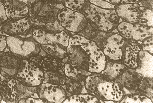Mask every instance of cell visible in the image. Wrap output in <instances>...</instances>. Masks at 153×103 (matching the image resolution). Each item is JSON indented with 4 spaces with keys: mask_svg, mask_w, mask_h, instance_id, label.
<instances>
[{
    "mask_svg": "<svg viewBox=\"0 0 153 103\" xmlns=\"http://www.w3.org/2000/svg\"><path fill=\"white\" fill-rule=\"evenodd\" d=\"M85 85L88 93L103 101L115 102L121 101L123 97V91L117 83L97 73L88 76Z\"/></svg>",
    "mask_w": 153,
    "mask_h": 103,
    "instance_id": "cell-1",
    "label": "cell"
},
{
    "mask_svg": "<svg viewBox=\"0 0 153 103\" xmlns=\"http://www.w3.org/2000/svg\"><path fill=\"white\" fill-rule=\"evenodd\" d=\"M82 13L88 23L94 28L106 33L111 32L116 29L120 18L115 9L102 8L89 2Z\"/></svg>",
    "mask_w": 153,
    "mask_h": 103,
    "instance_id": "cell-2",
    "label": "cell"
},
{
    "mask_svg": "<svg viewBox=\"0 0 153 103\" xmlns=\"http://www.w3.org/2000/svg\"><path fill=\"white\" fill-rule=\"evenodd\" d=\"M115 10L120 19L123 21L153 26L152 10L135 3L119 4Z\"/></svg>",
    "mask_w": 153,
    "mask_h": 103,
    "instance_id": "cell-3",
    "label": "cell"
},
{
    "mask_svg": "<svg viewBox=\"0 0 153 103\" xmlns=\"http://www.w3.org/2000/svg\"><path fill=\"white\" fill-rule=\"evenodd\" d=\"M79 44L89 56L88 71L95 73H99L105 68L106 57L101 49L93 41L78 35L71 37Z\"/></svg>",
    "mask_w": 153,
    "mask_h": 103,
    "instance_id": "cell-4",
    "label": "cell"
},
{
    "mask_svg": "<svg viewBox=\"0 0 153 103\" xmlns=\"http://www.w3.org/2000/svg\"><path fill=\"white\" fill-rule=\"evenodd\" d=\"M7 48L18 57L27 59L38 53L40 47L32 36L24 37L18 36H8L6 37Z\"/></svg>",
    "mask_w": 153,
    "mask_h": 103,
    "instance_id": "cell-5",
    "label": "cell"
},
{
    "mask_svg": "<svg viewBox=\"0 0 153 103\" xmlns=\"http://www.w3.org/2000/svg\"><path fill=\"white\" fill-rule=\"evenodd\" d=\"M56 19L65 30L74 33L82 31L88 24L86 19L82 13L65 7L59 11Z\"/></svg>",
    "mask_w": 153,
    "mask_h": 103,
    "instance_id": "cell-6",
    "label": "cell"
},
{
    "mask_svg": "<svg viewBox=\"0 0 153 103\" xmlns=\"http://www.w3.org/2000/svg\"><path fill=\"white\" fill-rule=\"evenodd\" d=\"M16 78L24 85L30 87L38 86L42 83L44 74L42 70L28 61L22 59Z\"/></svg>",
    "mask_w": 153,
    "mask_h": 103,
    "instance_id": "cell-7",
    "label": "cell"
},
{
    "mask_svg": "<svg viewBox=\"0 0 153 103\" xmlns=\"http://www.w3.org/2000/svg\"><path fill=\"white\" fill-rule=\"evenodd\" d=\"M125 39L118 32L113 33L108 36L104 41L101 49L106 57L114 60L124 57L127 48Z\"/></svg>",
    "mask_w": 153,
    "mask_h": 103,
    "instance_id": "cell-8",
    "label": "cell"
},
{
    "mask_svg": "<svg viewBox=\"0 0 153 103\" xmlns=\"http://www.w3.org/2000/svg\"><path fill=\"white\" fill-rule=\"evenodd\" d=\"M118 32L126 39L137 41H143L152 36V27L139 24L122 21L116 28Z\"/></svg>",
    "mask_w": 153,
    "mask_h": 103,
    "instance_id": "cell-9",
    "label": "cell"
},
{
    "mask_svg": "<svg viewBox=\"0 0 153 103\" xmlns=\"http://www.w3.org/2000/svg\"><path fill=\"white\" fill-rule=\"evenodd\" d=\"M66 31L65 30L57 33H49L36 25L33 28L31 36L39 44H57L66 48L70 36Z\"/></svg>",
    "mask_w": 153,
    "mask_h": 103,
    "instance_id": "cell-10",
    "label": "cell"
},
{
    "mask_svg": "<svg viewBox=\"0 0 153 103\" xmlns=\"http://www.w3.org/2000/svg\"><path fill=\"white\" fill-rule=\"evenodd\" d=\"M37 89L38 97L45 103H63L68 98L65 90L59 85L42 83Z\"/></svg>",
    "mask_w": 153,
    "mask_h": 103,
    "instance_id": "cell-11",
    "label": "cell"
},
{
    "mask_svg": "<svg viewBox=\"0 0 153 103\" xmlns=\"http://www.w3.org/2000/svg\"><path fill=\"white\" fill-rule=\"evenodd\" d=\"M0 93L6 102L16 103L22 97V84L16 78H6L0 81Z\"/></svg>",
    "mask_w": 153,
    "mask_h": 103,
    "instance_id": "cell-12",
    "label": "cell"
},
{
    "mask_svg": "<svg viewBox=\"0 0 153 103\" xmlns=\"http://www.w3.org/2000/svg\"><path fill=\"white\" fill-rule=\"evenodd\" d=\"M21 60L9 51L0 53L1 75L6 78H16Z\"/></svg>",
    "mask_w": 153,
    "mask_h": 103,
    "instance_id": "cell-13",
    "label": "cell"
},
{
    "mask_svg": "<svg viewBox=\"0 0 153 103\" xmlns=\"http://www.w3.org/2000/svg\"><path fill=\"white\" fill-rule=\"evenodd\" d=\"M34 25L28 15L14 21L8 20L7 25V34L8 36H18L24 37H31Z\"/></svg>",
    "mask_w": 153,
    "mask_h": 103,
    "instance_id": "cell-14",
    "label": "cell"
},
{
    "mask_svg": "<svg viewBox=\"0 0 153 103\" xmlns=\"http://www.w3.org/2000/svg\"><path fill=\"white\" fill-rule=\"evenodd\" d=\"M138 66L136 71L144 77L152 78L153 61L152 54L142 49L137 55Z\"/></svg>",
    "mask_w": 153,
    "mask_h": 103,
    "instance_id": "cell-15",
    "label": "cell"
},
{
    "mask_svg": "<svg viewBox=\"0 0 153 103\" xmlns=\"http://www.w3.org/2000/svg\"><path fill=\"white\" fill-rule=\"evenodd\" d=\"M27 2L13 0L11 11L8 19L14 21L27 16L29 10Z\"/></svg>",
    "mask_w": 153,
    "mask_h": 103,
    "instance_id": "cell-16",
    "label": "cell"
},
{
    "mask_svg": "<svg viewBox=\"0 0 153 103\" xmlns=\"http://www.w3.org/2000/svg\"><path fill=\"white\" fill-rule=\"evenodd\" d=\"M99 99L91 94L75 95L68 97L63 103H88L100 102Z\"/></svg>",
    "mask_w": 153,
    "mask_h": 103,
    "instance_id": "cell-17",
    "label": "cell"
},
{
    "mask_svg": "<svg viewBox=\"0 0 153 103\" xmlns=\"http://www.w3.org/2000/svg\"><path fill=\"white\" fill-rule=\"evenodd\" d=\"M89 2L88 0H62L61 3L65 7L82 13Z\"/></svg>",
    "mask_w": 153,
    "mask_h": 103,
    "instance_id": "cell-18",
    "label": "cell"
},
{
    "mask_svg": "<svg viewBox=\"0 0 153 103\" xmlns=\"http://www.w3.org/2000/svg\"><path fill=\"white\" fill-rule=\"evenodd\" d=\"M38 25L44 31L51 33H59L65 30L57 19L53 22H48L40 26Z\"/></svg>",
    "mask_w": 153,
    "mask_h": 103,
    "instance_id": "cell-19",
    "label": "cell"
},
{
    "mask_svg": "<svg viewBox=\"0 0 153 103\" xmlns=\"http://www.w3.org/2000/svg\"><path fill=\"white\" fill-rule=\"evenodd\" d=\"M119 102L152 103L153 102L151 99L144 96L134 95L126 96Z\"/></svg>",
    "mask_w": 153,
    "mask_h": 103,
    "instance_id": "cell-20",
    "label": "cell"
},
{
    "mask_svg": "<svg viewBox=\"0 0 153 103\" xmlns=\"http://www.w3.org/2000/svg\"><path fill=\"white\" fill-rule=\"evenodd\" d=\"M91 4L102 8L114 10L116 5L111 4L104 0H88Z\"/></svg>",
    "mask_w": 153,
    "mask_h": 103,
    "instance_id": "cell-21",
    "label": "cell"
},
{
    "mask_svg": "<svg viewBox=\"0 0 153 103\" xmlns=\"http://www.w3.org/2000/svg\"><path fill=\"white\" fill-rule=\"evenodd\" d=\"M143 51H148L152 54L153 52V45L152 36L151 37L143 41Z\"/></svg>",
    "mask_w": 153,
    "mask_h": 103,
    "instance_id": "cell-22",
    "label": "cell"
},
{
    "mask_svg": "<svg viewBox=\"0 0 153 103\" xmlns=\"http://www.w3.org/2000/svg\"><path fill=\"white\" fill-rule=\"evenodd\" d=\"M18 103H45L42 99L39 97H29L23 98L19 100Z\"/></svg>",
    "mask_w": 153,
    "mask_h": 103,
    "instance_id": "cell-23",
    "label": "cell"
},
{
    "mask_svg": "<svg viewBox=\"0 0 153 103\" xmlns=\"http://www.w3.org/2000/svg\"><path fill=\"white\" fill-rule=\"evenodd\" d=\"M7 36L0 34V53L4 51L7 48Z\"/></svg>",
    "mask_w": 153,
    "mask_h": 103,
    "instance_id": "cell-24",
    "label": "cell"
},
{
    "mask_svg": "<svg viewBox=\"0 0 153 103\" xmlns=\"http://www.w3.org/2000/svg\"><path fill=\"white\" fill-rule=\"evenodd\" d=\"M111 4L117 5L120 4L122 0H104Z\"/></svg>",
    "mask_w": 153,
    "mask_h": 103,
    "instance_id": "cell-25",
    "label": "cell"
},
{
    "mask_svg": "<svg viewBox=\"0 0 153 103\" xmlns=\"http://www.w3.org/2000/svg\"><path fill=\"white\" fill-rule=\"evenodd\" d=\"M54 3H61V2L62 0H48Z\"/></svg>",
    "mask_w": 153,
    "mask_h": 103,
    "instance_id": "cell-26",
    "label": "cell"
},
{
    "mask_svg": "<svg viewBox=\"0 0 153 103\" xmlns=\"http://www.w3.org/2000/svg\"><path fill=\"white\" fill-rule=\"evenodd\" d=\"M4 21L3 20H2L0 17V34H1V35H2V33H1V31L0 29H1V27L2 23V22L3 21Z\"/></svg>",
    "mask_w": 153,
    "mask_h": 103,
    "instance_id": "cell-27",
    "label": "cell"
},
{
    "mask_svg": "<svg viewBox=\"0 0 153 103\" xmlns=\"http://www.w3.org/2000/svg\"><path fill=\"white\" fill-rule=\"evenodd\" d=\"M2 101H4L3 100L2 96L0 93V103L2 102Z\"/></svg>",
    "mask_w": 153,
    "mask_h": 103,
    "instance_id": "cell-28",
    "label": "cell"
},
{
    "mask_svg": "<svg viewBox=\"0 0 153 103\" xmlns=\"http://www.w3.org/2000/svg\"><path fill=\"white\" fill-rule=\"evenodd\" d=\"M1 74H0V81H1Z\"/></svg>",
    "mask_w": 153,
    "mask_h": 103,
    "instance_id": "cell-29",
    "label": "cell"
}]
</instances>
